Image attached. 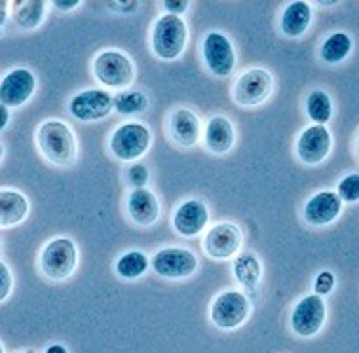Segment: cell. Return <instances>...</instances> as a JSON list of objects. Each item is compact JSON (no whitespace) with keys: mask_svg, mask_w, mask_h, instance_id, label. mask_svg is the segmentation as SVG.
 I'll use <instances>...</instances> for the list:
<instances>
[{"mask_svg":"<svg viewBox=\"0 0 359 353\" xmlns=\"http://www.w3.org/2000/svg\"><path fill=\"white\" fill-rule=\"evenodd\" d=\"M203 59L215 76H229L236 67V53L229 36L222 33H209L203 39Z\"/></svg>","mask_w":359,"mask_h":353,"instance_id":"10","label":"cell"},{"mask_svg":"<svg viewBox=\"0 0 359 353\" xmlns=\"http://www.w3.org/2000/svg\"><path fill=\"white\" fill-rule=\"evenodd\" d=\"M149 106V99L143 92L137 90H124L114 97V109L124 116H131V114H141L147 111Z\"/></svg>","mask_w":359,"mask_h":353,"instance_id":"27","label":"cell"},{"mask_svg":"<svg viewBox=\"0 0 359 353\" xmlns=\"http://www.w3.org/2000/svg\"><path fill=\"white\" fill-rule=\"evenodd\" d=\"M8 114H10L8 106L0 105V130H4L8 125Z\"/></svg>","mask_w":359,"mask_h":353,"instance_id":"34","label":"cell"},{"mask_svg":"<svg viewBox=\"0 0 359 353\" xmlns=\"http://www.w3.org/2000/svg\"><path fill=\"white\" fill-rule=\"evenodd\" d=\"M27 213H29V202L21 192H15V190L0 192V223L4 228L25 221Z\"/></svg>","mask_w":359,"mask_h":353,"instance_id":"21","label":"cell"},{"mask_svg":"<svg viewBox=\"0 0 359 353\" xmlns=\"http://www.w3.org/2000/svg\"><path fill=\"white\" fill-rule=\"evenodd\" d=\"M152 268L168 279H184L196 272L198 258L192 251L181 247H168L158 251L152 258Z\"/></svg>","mask_w":359,"mask_h":353,"instance_id":"7","label":"cell"},{"mask_svg":"<svg viewBox=\"0 0 359 353\" xmlns=\"http://www.w3.org/2000/svg\"><path fill=\"white\" fill-rule=\"evenodd\" d=\"M323 321H325V302L320 294H310L306 298H302L291 315L293 331L302 338L320 333Z\"/></svg>","mask_w":359,"mask_h":353,"instance_id":"12","label":"cell"},{"mask_svg":"<svg viewBox=\"0 0 359 353\" xmlns=\"http://www.w3.org/2000/svg\"><path fill=\"white\" fill-rule=\"evenodd\" d=\"M36 141L42 154L55 165H72L76 162V139L69 125L59 120H48L40 125Z\"/></svg>","mask_w":359,"mask_h":353,"instance_id":"1","label":"cell"},{"mask_svg":"<svg viewBox=\"0 0 359 353\" xmlns=\"http://www.w3.org/2000/svg\"><path fill=\"white\" fill-rule=\"evenodd\" d=\"M128 211L133 223L139 226H151L160 216V202L149 188H135L128 198Z\"/></svg>","mask_w":359,"mask_h":353,"instance_id":"17","label":"cell"},{"mask_svg":"<svg viewBox=\"0 0 359 353\" xmlns=\"http://www.w3.org/2000/svg\"><path fill=\"white\" fill-rule=\"evenodd\" d=\"M93 74L107 88L124 90L133 82L135 69H133V63L126 53L118 52V50H109V52L99 53L95 57Z\"/></svg>","mask_w":359,"mask_h":353,"instance_id":"3","label":"cell"},{"mask_svg":"<svg viewBox=\"0 0 359 353\" xmlns=\"http://www.w3.org/2000/svg\"><path fill=\"white\" fill-rule=\"evenodd\" d=\"M240 245H242V232L236 224L230 223L213 226L203 240L205 253L217 261H226L230 256H234Z\"/></svg>","mask_w":359,"mask_h":353,"instance_id":"13","label":"cell"},{"mask_svg":"<svg viewBox=\"0 0 359 353\" xmlns=\"http://www.w3.org/2000/svg\"><path fill=\"white\" fill-rule=\"evenodd\" d=\"M36 90V78L29 69H13L0 82V101L8 109L25 105Z\"/></svg>","mask_w":359,"mask_h":353,"instance_id":"11","label":"cell"},{"mask_svg":"<svg viewBox=\"0 0 359 353\" xmlns=\"http://www.w3.org/2000/svg\"><path fill=\"white\" fill-rule=\"evenodd\" d=\"M200 120L189 109H179L171 114L170 118V135L177 144H181L184 148H190L198 143L200 137Z\"/></svg>","mask_w":359,"mask_h":353,"instance_id":"18","label":"cell"},{"mask_svg":"<svg viewBox=\"0 0 359 353\" xmlns=\"http://www.w3.org/2000/svg\"><path fill=\"white\" fill-rule=\"evenodd\" d=\"M149 179H151V173L147 169V165L133 164L130 169H128V181H130L135 188H144L147 183H149Z\"/></svg>","mask_w":359,"mask_h":353,"instance_id":"29","label":"cell"},{"mask_svg":"<svg viewBox=\"0 0 359 353\" xmlns=\"http://www.w3.org/2000/svg\"><path fill=\"white\" fill-rule=\"evenodd\" d=\"M46 353H67V349L61 344H53V346L48 347Z\"/></svg>","mask_w":359,"mask_h":353,"instance_id":"35","label":"cell"},{"mask_svg":"<svg viewBox=\"0 0 359 353\" xmlns=\"http://www.w3.org/2000/svg\"><path fill=\"white\" fill-rule=\"evenodd\" d=\"M340 209H342V200L339 194L327 190L308 200L304 207V219L312 226H325L340 215Z\"/></svg>","mask_w":359,"mask_h":353,"instance_id":"16","label":"cell"},{"mask_svg":"<svg viewBox=\"0 0 359 353\" xmlns=\"http://www.w3.org/2000/svg\"><path fill=\"white\" fill-rule=\"evenodd\" d=\"M312 23V10L308 6V2H302V0H297V2H291L285 12L281 15L280 27L285 36H301V34L306 33V29Z\"/></svg>","mask_w":359,"mask_h":353,"instance_id":"20","label":"cell"},{"mask_svg":"<svg viewBox=\"0 0 359 353\" xmlns=\"http://www.w3.org/2000/svg\"><path fill=\"white\" fill-rule=\"evenodd\" d=\"M248 315L249 300L245 298V294L238 293V291H226V293L219 294L211 306V321L219 328H226V331L243 325Z\"/></svg>","mask_w":359,"mask_h":353,"instance_id":"6","label":"cell"},{"mask_svg":"<svg viewBox=\"0 0 359 353\" xmlns=\"http://www.w3.org/2000/svg\"><path fill=\"white\" fill-rule=\"evenodd\" d=\"M23 353H34V352H23Z\"/></svg>","mask_w":359,"mask_h":353,"instance_id":"36","label":"cell"},{"mask_svg":"<svg viewBox=\"0 0 359 353\" xmlns=\"http://www.w3.org/2000/svg\"><path fill=\"white\" fill-rule=\"evenodd\" d=\"M208 205L200 200H187L173 215V226L184 237H194L208 226Z\"/></svg>","mask_w":359,"mask_h":353,"instance_id":"15","label":"cell"},{"mask_svg":"<svg viewBox=\"0 0 359 353\" xmlns=\"http://www.w3.org/2000/svg\"><path fill=\"white\" fill-rule=\"evenodd\" d=\"M340 200L346 203L359 202V173H352V175L344 176L339 183Z\"/></svg>","mask_w":359,"mask_h":353,"instance_id":"28","label":"cell"},{"mask_svg":"<svg viewBox=\"0 0 359 353\" xmlns=\"http://www.w3.org/2000/svg\"><path fill=\"white\" fill-rule=\"evenodd\" d=\"M234 275L243 287L253 291L261 282V262L253 253H242L234 261Z\"/></svg>","mask_w":359,"mask_h":353,"instance_id":"23","label":"cell"},{"mask_svg":"<svg viewBox=\"0 0 359 353\" xmlns=\"http://www.w3.org/2000/svg\"><path fill=\"white\" fill-rule=\"evenodd\" d=\"M334 287V275L331 272H321L318 277H316V283H313V289L316 293L320 294H329Z\"/></svg>","mask_w":359,"mask_h":353,"instance_id":"30","label":"cell"},{"mask_svg":"<svg viewBox=\"0 0 359 353\" xmlns=\"http://www.w3.org/2000/svg\"><path fill=\"white\" fill-rule=\"evenodd\" d=\"M44 13H46V2L42 0H29V2L13 4V21L25 31L36 29L44 20Z\"/></svg>","mask_w":359,"mask_h":353,"instance_id":"22","label":"cell"},{"mask_svg":"<svg viewBox=\"0 0 359 353\" xmlns=\"http://www.w3.org/2000/svg\"><path fill=\"white\" fill-rule=\"evenodd\" d=\"M152 135L151 130L141 122H128L118 127L111 137L112 154L122 162H133L149 151Z\"/></svg>","mask_w":359,"mask_h":353,"instance_id":"4","label":"cell"},{"mask_svg":"<svg viewBox=\"0 0 359 353\" xmlns=\"http://www.w3.org/2000/svg\"><path fill=\"white\" fill-rule=\"evenodd\" d=\"M272 76L264 69L243 72L234 85V101L242 106H257L264 103L272 93Z\"/></svg>","mask_w":359,"mask_h":353,"instance_id":"8","label":"cell"},{"mask_svg":"<svg viewBox=\"0 0 359 353\" xmlns=\"http://www.w3.org/2000/svg\"><path fill=\"white\" fill-rule=\"evenodd\" d=\"M306 111L308 116L312 118L313 122L318 125L327 124L331 116H333V103L325 92L321 90H313L310 95H308L306 101Z\"/></svg>","mask_w":359,"mask_h":353,"instance_id":"26","label":"cell"},{"mask_svg":"<svg viewBox=\"0 0 359 353\" xmlns=\"http://www.w3.org/2000/svg\"><path fill=\"white\" fill-rule=\"evenodd\" d=\"M331 151V135L325 130V125H310L302 131L299 143H297V154L302 162L308 165H316L323 162Z\"/></svg>","mask_w":359,"mask_h":353,"instance_id":"14","label":"cell"},{"mask_svg":"<svg viewBox=\"0 0 359 353\" xmlns=\"http://www.w3.org/2000/svg\"><path fill=\"white\" fill-rule=\"evenodd\" d=\"M187 39L189 33L181 15L165 13L152 27V52L163 61H173L184 52Z\"/></svg>","mask_w":359,"mask_h":353,"instance_id":"2","label":"cell"},{"mask_svg":"<svg viewBox=\"0 0 359 353\" xmlns=\"http://www.w3.org/2000/svg\"><path fill=\"white\" fill-rule=\"evenodd\" d=\"M358 151H359V141H358Z\"/></svg>","mask_w":359,"mask_h":353,"instance_id":"37","label":"cell"},{"mask_svg":"<svg viewBox=\"0 0 359 353\" xmlns=\"http://www.w3.org/2000/svg\"><path fill=\"white\" fill-rule=\"evenodd\" d=\"M76 258V245L67 237H57L44 247L40 256V266L50 279L61 282L74 272Z\"/></svg>","mask_w":359,"mask_h":353,"instance_id":"5","label":"cell"},{"mask_svg":"<svg viewBox=\"0 0 359 353\" xmlns=\"http://www.w3.org/2000/svg\"><path fill=\"white\" fill-rule=\"evenodd\" d=\"M162 4H163V8L168 10V13L181 15V13L189 10L190 2H187V0H165V2H162Z\"/></svg>","mask_w":359,"mask_h":353,"instance_id":"32","label":"cell"},{"mask_svg":"<svg viewBox=\"0 0 359 353\" xmlns=\"http://www.w3.org/2000/svg\"><path fill=\"white\" fill-rule=\"evenodd\" d=\"M149 268V258L141 251H130L118 258L116 272L124 279H137Z\"/></svg>","mask_w":359,"mask_h":353,"instance_id":"25","label":"cell"},{"mask_svg":"<svg viewBox=\"0 0 359 353\" xmlns=\"http://www.w3.org/2000/svg\"><path fill=\"white\" fill-rule=\"evenodd\" d=\"M0 279H2L0 298H2V300H6L8 293H10V289H12V275H10V270H8V266L4 264V262L0 264Z\"/></svg>","mask_w":359,"mask_h":353,"instance_id":"31","label":"cell"},{"mask_svg":"<svg viewBox=\"0 0 359 353\" xmlns=\"http://www.w3.org/2000/svg\"><path fill=\"white\" fill-rule=\"evenodd\" d=\"M236 133L229 118L213 116L205 130V146L213 154H226L234 146Z\"/></svg>","mask_w":359,"mask_h":353,"instance_id":"19","label":"cell"},{"mask_svg":"<svg viewBox=\"0 0 359 353\" xmlns=\"http://www.w3.org/2000/svg\"><path fill=\"white\" fill-rule=\"evenodd\" d=\"M71 114L80 122H95L109 116L114 109V97L107 90H86L71 101Z\"/></svg>","mask_w":359,"mask_h":353,"instance_id":"9","label":"cell"},{"mask_svg":"<svg viewBox=\"0 0 359 353\" xmlns=\"http://www.w3.org/2000/svg\"><path fill=\"white\" fill-rule=\"evenodd\" d=\"M352 52V39L346 33H333L321 46V59L329 65H337Z\"/></svg>","mask_w":359,"mask_h":353,"instance_id":"24","label":"cell"},{"mask_svg":"<svg viewBox=\"0 0 359 353\" xmlns=\"http://www.w3.org/2000/svg\"><path fill=\"white\" fill-rule=\"evenodd\" d=\"M57 10H63V12H69V10H74V8L79 6L80 2L79 0H55L53 2Z\"/></svg>","mask_w":359,"mask_h":353,"instance_id":"33","label":"cell"}]
</instances>
